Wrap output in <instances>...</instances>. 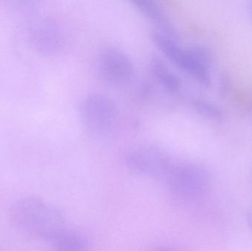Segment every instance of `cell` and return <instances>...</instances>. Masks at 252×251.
Wrapping results in <instances>:
<instances>
[{
	"instance_id": "obj_12",
	"label": "cell",
	"mask_w": 252,
	"mask_h": 251,
	"mask_svg": "<svg viewBox=\"0 0 252 251\" xmlns=\"http://www.w3.org/2000/svg\"><path fill=\"white\" fill-rule=\"evenodd\" d=\"M251 217H252V219H251V220H250V222H252V216H251Z\"/></svg>"
},
{
	"instance_id": "obj_9",
	"label": "cell",
	"mask_w": 252,
	"mask_h": 251,
	"mask_svg": "<svg viewBox=\"0 0 252 251\" xmlns=\"http://www.w3.org/2000/svg\"><path fill=\"white\" fill-rule=\"evenodd\" d=\"M148 69L154 81L170 94H176L182 89V81L163 59L154 56L148 62Z\"/></svg>"
},
{
	"instance_id": "obj_3",
	"label": "cell",
	"mask_w": 252,
	"mask_h": 251,
	"mask_svg": "<svg viewBox=\"0 0 252 251\" xmlns=\"http://www.w3.org/2000/svg\"><path fill=\"white\" fill-rule=\"evenodd\" d=\"M80 116L84 126L93 134H108L119 122L116 103L105 94L94 93L84 97L80 105Z\"/></svg>"
},
{
	"instance_id": "obj_7",
	"label": "cell",
	"mask_w": 252,
	"mask_h": 251,
	"mask_svg": "<svg viewBox=\"0 0 252 251\" xmlns=\"http://www.w3.org/2000/svg\"><path fill=\"white\" fill-rule=\"evenodd\" d=\"M32 38L35 47L47 54L59 53L66 44L64 30L52 19L41 22L34 29Z\"/></svg>"
},
{
	"instance_id": "obj_10",
	"label": "cell",
	"mask_w": 252,
	"mask_h": 251,
	"mask_svg": "<svg viewBox=\"0 0 252 251\" xmlns=\"http://www.w3.org/2000/svg\"><path fill=\"white\" fill-rule=\"evenodd\" d=\"M54 246L59 251H83L87 249V241L83 236L69 230Z\"/></svg>"
},
{
	"instance_id": "obj_11",
	"label": "cell",
	"mask_w": 252,
	"mask_h": 251,
	"mask_svg": "<svg viewBox=\"0 0 252 251\" xmlns=\"http://www.w3.org/2000/svg\"><path fill=\"white\" fill-rule=\"evenodd\" d=\"M195 109L203 116L211 119H219L221 116L220 109L213 103L204 100H197L194 103Z\"/></svg>"
},
{
	"instance_id": "obj_5",
	"label": "cell",
	"mask_w": 252,
	"mask_h": 251,
	"mask_svg": "<svg viewBox=\"0 0 252 251\" xmlns=\"http://www.w3.org/2000/svg\"><path fill=\"white\" fill-rule=\"evenodd\" d=\"M97 69L102 79L109 85L124 86L135 77L136 68L130 56L122 49L108 45L100 50Z\"/></svg>"
},
{
	"instance_id": "obj_4",
	"label": "cell",
	"mask_w": 252,
	"mask_h": 251,
	"mask_svg": "<svg viewBox=\"0 0 252 251\" xmlns=\"http://www.w3.org/2000/svg\"><path fill=\"white\" fill-rule=\"evenodd\" d=\"M124 161L133 172L164 181L176 160L157 147L138 145L126 150Z\"/></svg>"
},
{
	"instance_id": "obj_1",
	"label": "cell",
	"mask_w": 252,
	"mask_h": 251,
	"mask_svg": "<svg viewBox=\"0 0 252 251\" xmlns=\"http://www.w3.org/2000/svg\"><path fill=\"white\" fill-rule=\"evenodd\" d=\"M10 218L22 234L53 245L69 231L66 218L59 209L35 197L16 201L10 209Z\"/></svg>"
},
{
	"instance_id": "obj_8",
	"label": "cell",
	"mask_w": 252,
	"mask_h": 251,
	"mask_svg": "<svg viewBox=\"0 0 252 251\" xmlns=\"http://www.w3.org/2000/svg\"><path fill=\"white\" fill-rule=\"evenodd\" d=\"M128 2L155 26V29L177 36V32L167 13L157 0H127Z\"/></svg>"
},
{
	"instance_id": "obj_2",
	"label": "cell",
	"mask_w": 252,
	"mask_h": 251,
	"mask_svg": "<svg viewBox=\"0 0 252 251\" xmlns=\"http://www.w3.org/2000/svg\"><path fill=\"white\" fill-rule=\"evenodd\" d=\"M151 40L162 56L172 64L204 86L211 83V53L205 47L195 46L185 48L177 36L154 29Z\"/></svg>"
},
{
	"instance_id": "obj_6",
	"label": "cell",
	"mask_w": 252,
	"mask_h": 251,
	"mask_svg": "<svg viewBox=\"0 0 252 251\" xmlns=\"http://www.w3.org/2000/svg\"><path fill=\"white\" fill-rule=\"evenodd\" d=\"M164 182L175 195L183 199H192L204 193L208 179L200 167L176 161Z\"/></svg>"
}]
</instances>
